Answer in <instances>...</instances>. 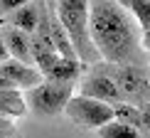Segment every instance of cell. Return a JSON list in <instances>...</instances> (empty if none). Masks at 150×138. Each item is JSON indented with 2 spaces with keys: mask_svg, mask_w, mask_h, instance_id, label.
<instances>
[{
  "mask_svg": "<svg viewBox=\"0 0 150 138\" xmlns=\"http://www.w3.org/2000/svg\"><path fill=\"white\" fill-rule=\"evenodd\" d=\"M89 40L106 64L148 67V52L140 47V30L126 8L113 0H89Z\"/></svg>",
  "mask_w": 150,
  "mask_h": 138,
  "instance_id": "6da1fadb",
  "label": "cell"
},
{
  "mask_svg": "<svg viewBox=\"0 0 150 138\" xmlns=\"http://www.w3.org/2000/svg\"><path fill=\"white\" fill-rule=\"evenodd\" d=\"M57 15L59 25L64 27L67 37H69L71 47H74V54L81 64H96L98 59V52L93 49L91 40H89V0H57Z\"/></svg>",
  "mask_w": 150,
  "mask_h": 138,
  "instance_id": "7a4b0ae2",
  "label": "cell"
},
{
  "mask_svg": "<svg viewBox=\"0 0 150 138\" xmlns=\"http://www.w3.org/2000/svg\"><path fill=\"white\" fill-rule=\"evenodd\" d=\"M98 72L116 84L121 101L130 104L140 111H148V99H150V77L148 67H133V64H106V62H96L93 64Z\"/></svg>",
  "mask_w": 150,
  "mask_h": 138,
  "instance_id": "3957f363",
  "label": "cell"
},
{
  "mask_svg": "<svg viewBox=\"0 0 150 138\" xmlns=\"http://www.w3.org/2000/svg\"><path fill=\"white\" fill-rule=\"evenodd\" d=\"M74 96V84L69 81H42L25 91V106L35 116H57L64 111L67 101Z\"/></svg>",
  "mask_w": 150,
  "mask_h": 138,
  "instance_id": "277c9868",
  "label": "cell"
},
{
  "mask_svg": "<svg viewBox=\"0 0 150 138\" xmlns=\"http://www.w3.org/2000/svg\"><path fill=\"white\" fill-rule=\"evenodd\" d=\"M64 114H67V118H69L71 123L84 126V128H101L108 121H113V111H111L108 104L93 101V99L79 96V94L67 101Z\"/></svg>",
  "mask_w": 150,
  "mask_h": 138,
  "instance_id": "5b68a950",
  "label": "cell"
},
{
  "mask_svg": "<svg viewBox=\"0 0 150 138\" xmlns=\"http://www.w3.org/2000/svg\"><path fill=\"white\" fill-rule=\"evenodd\" d=\"M79 96H86V99H93V101H103L108 106L113 104H121V94H118L116 84L106 77L103 72H98L96 67H91V72L81 79V89H79Z\"/></svg>",
  "mask_w": 150,
  "mask_h": 138,
  "instance_id": "8992f818",
  "label": "cell"
},
{
  "mask_svg": "<svg viewBox=\"0 0 150 138\" xmlns=\"http://www.w3.org/2000/svg\"><path fill=\"white\" fill-rule=\"evenodd\" d=\"M0 77L3 79H8L15 89H32V86L37 84H42V74L37 72L35 67H30V64H22V62H15V59H8V62H3L0 64Z\"/></svg>",
  "mask_w": 150,
  "mask_h": 138,
  "instance_id": "52a82bcc",
  "label": "cell"
},
{
  "mask_svg": "<svg viewBox=\"0 0 150 138\" xmlns=\"http://www.w3.org/2000/svg\"><path fill=\"white\" fill-rule=\"evenodd\" d=\"M0 37H3V45L8 49V57L15 62L32 67V54H30V35L20 32V30L10 27V25H0Z\"/></svg>",
  "mask_w": 150,
  "mask_h": 138,
  "instance_id": "ba28073f",
  "label": "cell"
},
{
  "mask_svg": "<svg viewBox=\"0 0 150 138\" xmlns=\"http://www.w3.org/2000/svg\"><path fill=\"white\" fill-rule=\"evenodd\" d=\"M45 0H30L27 5H22V8H17L15 12H10V15H5L0 25H10V27L20 30L25 35H32L35 27H37V20H40V8Z\"/></svg>",
  "mask_w": 150,
  "mask_h": 138,
  "instance_id": "9c48e42d",
  "label": "cell"
},
{
  "mask_svg": "<svg viewBox=\"0 0 150 138\" xmlns=\"http://www.w3.org/2000/svg\"><path fill=\"white\" fill-rule=\"evenodd\" d=\"M111 111H113V121H121V123H126V126H133L135 131H140L143 136L148 138V111H140V109H135V106H130V104H113L111 106Z\"/></svg>",
  "mask_w": 150,
  "mask_h": 138,
  "instance_id": "30bf717a",
  "label": "cell"
},
{
  "mask_svg": "<svg viewBox=\"0 0 150 138\" xmlns=\"http://www.w3.org/2000/svg\"><path fill=\"white\" fill-rule=\"evenodd\" d=\"M49 37H52V47H54V52H57L59 59H76L69 37H67L64 27L59 25V20H57V15H54L52 8H49ZM76 62H79V59H76Z\"/></svg>",
  "mask_w": 150,
  "mask_h": 138,
  "instance_id": "8fae6325",
  "label": "cell"
},
{
  "mask_svg": "<svg viewBox=\"0 0 150 138\" xmlns=\"http://www.w3.org/2000/svg\"><path fill=\"white\" fill-rule=\"evenodd\" d=\"M79 77H81V62H76V59H57L52 64V69L45 74V81H69V84H76Z\"/></svg>",
  "mask_w": 150,
  "mask_h": 138,
  "instance_id": "7c38bea8",
  "label": "cell"
},
{
  "mask_svg": "<svg viewBox=\"0 0 150 138\" xmlns=\"http://www.w3.org/2000/svg\"><path fill=\"white\" fill-rule=\"evenodd\" d=\"M25 111H27V106H25L20 89H0V116L20 118V116H25Z\"/></svg>",
  "mask_w": 150,
  "mask_h": 138,
  "instance_id": "4fadbf2b",
  "label": "cell"
},
{
  "mask_svg": "<svg viewBox=\"0 0 150 138\" xmlns=\"http://www.w3.org/2000/svg\"><path fill=\"white\" fill-rule=\"evenodd\" d=\"M96 131H98V138H145L140 131H135L133 126H126L121 121H108L106 126Z\"/></svg>",
  "mask_w": 150,
  "mask_h": 138,
  "instance_id": "5bb4252c",
  "label": "cell"
},
{
  "mask_svg": "<svg viewBox=\"0 0 150 138\" xmlns=\"http://www.w3.org/2000/svg\"><path fill=\"white\" fill-rule=\"evenodd\" d=\"M128 15L135 20L138 30L150 32V0H130L128 3Z\"/></svg>",
  "mask_w": 150,
  "mask_h": 138,
  "instance_id": "9a60e30c",
  "label": "cell"
},
{
  "mask_svg": "<svg viewBox=\"0 0 150 138\" xmlns=\"http://www.w3.org/2000/svg\"><path fill=\"white\" fill-rule=\"evenodd\" d=\"M30 0H0V20H3L5 15H10V12H15L17 8H22V5H27Z\"/></svg>",
  "mask_w": 150,
  "mask_h": 138,
  "instance_id": "2e32d148",
  "label": "cell"
},
{
  "mask_svg": "<svg viewBox=\"0 0 150 138\" xmlns=\"http://www.w3.org/2000/svg\"><path fill=\"white\" fill-rule=\"evenodd\" d=\"M17 136V128L12 123V118H3L0 116V138H12Z\"/></svg>",
  "mask_w": 150,
  "mask_h": 138,
  "instance_id": "e0dca14e",
  "label": "cell"
},
{
  "mask_svg": "<svg viewBox=\"0 0 150 138\" xmlns=\"http://www.w3.org/2000/svg\"><path fill=\"white\" fill-rule=\"evenodd\" d=\"M10 57H8V49H5V45H3V37H0V64L3 62H8Z\"/></svg>",
  "mask_w": 150,
  "mask_h": 138,
  "instance_id": "ac0fdd59",
  "label": "cell"
},
{
  "mask_svg": "<svg viewBox=\"0 0 150 138\" xmlns=\"http://www.w3.org/2000/svg\"><path fill=\"white\" fill-rule=\"evenodd\" d=\"M113 3H116V5H121V8H126V10H128V3H130V0H113Z\"/></svg>",
  "mask_w": 150,
  "mask_h": 138,
  "instance_id": "d6986e66",
  "label": "cell"
},
{
  "mask_svg": "<svg viewBox=\"0 0 150 138\" xmlns=\"http://www.w3.org/2000/svg\"><path fill=\"white\" fill-rule=\"evenodd\" d=\"M12 138H20V136H12Z\"/></svg>",
  "mask_w": 150,
  "mask_h": 138,
  "instance_id": "ffe728a7",
  "label": "cell"
}]
</instances>
